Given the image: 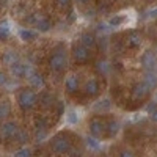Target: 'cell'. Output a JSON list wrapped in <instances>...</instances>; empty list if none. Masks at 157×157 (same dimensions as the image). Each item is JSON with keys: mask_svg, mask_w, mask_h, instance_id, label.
<instances>
[{"mask_svg": "<svg viewBox=\"0 0 157 157\" xmlns=\"http://www.w3.org/2000/svg\"><path fill=\"white\" fill-rule=\"evenodd\" d=\"M66 63H68V57H66V49H64L63 44H58L52 55L49 58V68L54 71V72H61L64 68H66Z\"/></svg>", "mask_w": 157, "mask_h": 157, "instance_id": "1", "label": "cell"}, {"mask_svg": "<svg viewBox=\"0 0 157 157\" xmlns=\"http://www.w3.org/2000/svg\"><path fill=\"white\" fill-rule=\"evenodd\" d=\"M39 98L33 88H22L17 93V104L22 110H32L36 107Z\"/></svg>", "mask_w": 157, "mask_h": 157, "instance_id": "2", "label": "cell"}, {"mask_svg": "<svg viewBox=\"0 0 157 157\" xmlns=\"http://www.w3.org/2000/svg\"><path fill=\"white\" fill-rule=\"evenodd\" d=\"M50 149H52L54 154L63 155V154H68L72 149V143H71V140L66 135L58 134V135L54 137V140L50 141Z\"/></svg>", "mask_w": 157, "mask_h": 157, "instance_id": "3", "label": "cell"}, {"mask_svg": "<svg viewBox=\"0 0 157 157\" xmlns=\"http://www.w3.org/2000/svg\"><path fill=\"white\" fill-rule=\"evenodd\" d=\"M19 126L16 121H11V120H6L2 123V126H0V137H2L3 140H11L14 138L19 132Z\"/></svg>", "mask_w": 157, "mask_h": 157, "instance_id": "4", "label": "cell"}, {"mask_svg": "<svg viewBox=\"0 0 157 157\" xmlns=\"http://www.w3.org/2000/svg\"><path fill=\"white\" fill-rule=\"evenodd\" d=\"M140 66L145 71H154L157 66V55L154 50H145L140 57Z\"/></svg>", "mask_w": 157, "mask_h": 157, "instance_id": "5", "label": "cell"}, {"mask_svg": "<svg viewBox=\"0 0 157 157\" xmlns=\"http://www.w3.org/2000/svg\"><path fill=\"white\" fill-rule=\"evenodd\" d=\"M130 94H132V98H134L135 101H145V99H148L149 94H151V88L141 80V82H137V83L132 86V90H130Z\"/></svg>", "mask_w": 157, "mask_h": 157, "instance_id": "6", "label": "cell"}, {"mask_svg": "<svg viewBox=\"0 0 157 157\" xmlns=\"http://www.w3.org/2000/svg\"><path fill=\"white\" fill-rule=\"evenodd\" d=\"M90 52H91V50H88V49H86L85 46H82L80 43L75 44V46L72 47V57H74L75 63H78V64L86 63V61L90 60Z\"/></svg>", "mask_w": 157, "mask_h": 157, "instance_id": "7", "label": "cell"}, {"mask_svg": "<svg viewBox=\"0 0 157 157\" xmlns=\"http://www.w3.org/2000/svg\"><path fill=\"white\" fill-rule=\"evenodd\" d=\"M29 80V83H30V86L33 88V90H43L44 86H46V82H44V77L39 74L36 69H30V72L27 74V77H25Z\"/></svg>", "mask_w": 157, "mask_h": 157, "instance_id": "8", "label": "cell"}, {"mask_svg": "<svg viewBox=\"0 0 157 157\" xmlns=\"http://www.w3.org/2000/svg\"><path fill=\"white\" fill-rule=\"evenodd\" d=\"M88 132H90L91 137L99 138L104 132H105V123L102 120H99V118H93V120L88 123Z\"/></svg>", "mask_w": 157, "mask_h": 157, "instance_id": "9", "label": "cell"}, {"mask_svg": "<svg viewBox=\"0 0 157 157\" xmlns=\"http://www.w3.org/2000/svg\"><path fill=\"white\" fill-rule=\"evenodd\" d=\"M32 22L35 25V29L38 32H41V33H46V32H49L52 29L50 19L47 16H44V14H35V17L32 19Z\"/></svg>", "mask_w": 157, "mask_h": 157, "instance_id": "10", "label": "cell"}, {"mask_svg": "<svg viewBox=\"0 0 157 157\" xmlns=\"http://www.w3.org/2000/svg\"><path fill=\"white\" fill-rule=\"evenodd\" d=\"M83 91L86 96H98L101 93V85H99V80L98 78H88L83 85Z\"/></svg>", "mask_w": 157, "mask_h": 157, "instance_id": "11", "label": "cell"}, {"mask_svg": "<svg viewBox=\"0 0 157 157\" xmlns=\"http://www.w3.org/2000/svg\"><path fill=\"white\" fill-rule=\"evenodd\" d=\"M78 86H80V83H78L77 75H74V74H68L66 77H64V90H66L69 94L77 93V91H78Z\"/></svg>", "mask_w": 157, "mask_h": 157, "instance_id": "12", "label": "cell"}, {"mask_svg": "<svg viewBox=\"0 0 157 157\" xmlns=\"http://www.w3.org/2000/svg\"><path fill=\"white\" fill-rule=\"evenodd\" d=\"M141 43H143V35H141V32H138V30H132V32L127 35V38H126V44H127L129 47H132V49L140 47Z\"/></svg>", "mask_w": 157, "mask_h": 157, "instance_id": "13", "label": "cell"}, {"mask_svg": "<svg viewBox=\"0 0 157 157\" xmlns=\"http://www.w3.org/2000/svg\"><path fill=\"white\" fill-rule=\"evenodd\" d=\"M11 68V74L14 75V77H19V78H25L27 77V74L30 72V69H32V66H29V64H24V63H21V61H17V63H14L13 66H10Z\"/></svg>", "mask_w": 157, "mask_h": 157, "instance_id": "14", "label": "cell"}, {"mask_svg": "<svg viewBox=\"0 0 157 157\" xmlns=\"http://www.w3.org/2000/svg\"><path fill=\"white\" fill-rule=\"evenodd\" d=\"M80 44L85 46L88 50H91V49H94V47H96L98 41H96V38L91 35L90 32H85V33L80 35Z\"/></svg>", "mask_w": 157, "mask_h": 157, "instance_id": "15", "label": "cell"}, {"mask_svg": "<svg viewBox=\"0 0 157 157\" xmlns=\"http://www.w3.org/2000/svg\"><path fill=\"white\" fill-rule=\"evenodd\" d=\"M120 123H118L116 120H109L105 123V132L110 135V137H116L118 132H120Z\"/></svg>", "mask_w": 157, "mask_h": 157, "instance_id": "16", "label": "cell"}, {"mask_svg": "<svg viewBox=\"0 0 157 157\" xmlns=\"http://www.w3.org/2000/svg\"><path fill=\"white\" fill-rule=\"evenodd\" d=\"M11 115V105L8 101H0V121H6V118Z\"/></svg>", "mask_w": 157, "mask_h": 157, "instance_id": "17", "label": "cell"}, {"mask_svg": "<svg viewBox=\"0 0 157 157\" xmlns=\"http://www.w3.org/2000/svg\"><path fill=\"white\" fill-rule=\"evenodd\" d=\"M17 33H19L21 41H24V43H29V41H32V39L36 38V33L32 29H21Z\"/></svg>", "mask_w": 157, "mask_h": 157, "instance_id": "18", "label": "cell"}, {"mask_svg": "<svg viewBox=\"0 0 157 157\" xmlns=\"http://www.w3.org/2000/svg\"><path fill=\"white\" fill-rule=\"evenodd\" d=\"M143 82H145L151 90H154V88L157 86V74H154V71H146Z\"/></svg>", "mask_w": 157, "mask_h": 157, "instance_id": "19", "label": "cell"}, {"mask_svg": "<svg viewBox=\"0 0 157 157\" xmlns=\"http://www.w3.org/2000/svg\"><path fill=\"white\" fill-rule=\"evenodd\" d=\"M39 102H41V105L44 109H50V107L55 105L54 104V96H52L50 93H43L41 98H39Z\"/></svg>", "mask_w": 157, "mask_h": 157, "instance_id": "20", "label": "cell"}, {"mask_svg": "<svg viewBox=\"0 0 157 157\" xmlns=\"http://www.w3.org/2000/svg\"><path fill=\"white\" fill-rule=\"evenodd\" d=\"M85 145H86V148L90 149V151H98L99 148H101V141L96 138V137H88L86 138V141H85Z\"/></svg>", "mask_w": 157, "mask_h": 157, "instance_id": "21", "label": "cell"}, {"mask_svg": "<svg viewBox=\"0 0 157 157\" xmlns=\"http://www.w3.org/2000/svg\"><path fill=\"white\" fill-rule=\"evenodd\" d=\"M2 60H3V63L6 64V66H13L14 63H17V55L13 54V52H5V54L2 55Z\"/></svg>", "mask_w": 157, "mask_h": 157, "instance_id": "22", "label": "cell"}, {"mask_svg": "<svg viewBox=\"0 0 157 157\" xmlns=\"http://www.w3.org/2000/svg\"><path fill=\"white\" fill-rule=\"evenodd\" d=\"M124 22H126V16H123V14H118V16H113L109 19L110 27H121V25H124Z\"/></svg>", "mask_w": 157, "mask_h": 157, "instance_id": "23", "label": "cell"}, {"mask_svg": "<svg viewBox=\"0 0 157 157\" xmlns=\"http://www.w3.org/2000/svg\"><path fill=\"white\" fill-rule=\"evenodd\" d=\"M14 157H32V149L29 146H22L14 152Z\"/></svg>", "mask_w": 157, "mask_h": 157, "instance_id": "24", "label": "cell"}, {"mask_svg": "<svg viewBox=\"0 0 157 157\" xmlns=\"http://www.w3.org/2000/svg\"><path fill=\"white\" fill-rule=\"evenodd\" d=\"M148 116L152 123H157V104H152L148 107Z\"/></svg>", "mask_w": 157, "mask_h": 157, "instance_id": "25", "label": "cell"}, {"mask_svg": "<svg viewBox=\"0 0 157 157\" xmlns=\"http://www.w3.org/2000/svg\"><path fill=\"white\" fill-rule=\"evenodd\" d=\"M78 120H80V118L77 116L75 112H69V113H66V121H68L69 124H77Z\"/></svg>", "mask_w": 157, "mask_h": 157, "instance_id": "26", "label": "cell"}, {"mask_svg": "<svg viewBox=\"0 0 157 157\" xmlns=\"http://www.w3.org/2000/svg\"><path fill=\"white\" fill-rule=\"evenodd\" d=\"M14 140L19 141V143H25V141H29V134H27V132H24V130L21 129L19 132H17V135L14 137Z\"/></svg>", "mask_w": 157, "mask_h": 157, "instance_id": "27", "label": "cell"}, {"mask_svg": "<svg viewBox=\"0 0 157 157\" xmlns=\"http://www.w3.org/2000/svg\"><path fill=\"white\" fill-rule=\"evenodd\" d=\"M55 2H57V6L60 10H68L72 3V0H55Z\"/></svg>", "mask_w": 157, "mask_h": 157, "instance_id": "28", "label": "cell"}, {"mask_svg": "<svg viewBox=\"0 0 157 157\" xmlns=\"http://www.w3.org/2000/svg\"><path fill=\"white\" fill-rule=\"evenodd\" d=\"M35 124H36V130H47V121L44 120V118H43V120H41V118H38Z\"/></svg>", "mask_w": 157, "mask_h": 157, "instance_id": "29", "label": "cell"}, {"mask_svg": "<svg viewBox=\"0 0 157 157\" xmlns=\"http://www.w3.org/2000/svg\"><path fill=\"white\" fill-rule=\"evenodd\" d=\"M10 36V29L6 27V25H0V41L2 39H6Z\"/></svg>", "mask_w": 157, "mask_h": 157, "instance_id": "30", "label": "cell"}, {"mask_svg": "<svg viewBox=\"0 0 157 157\" xmlns=\"http://www.w3.org/2000/svg\"><path fill=\"white\" fill-rule=\"evenodd\" d=\"M8 83V74L5 71H0V86H5Z\"/></svg>", "mask_w": 157, "mask_h": 157, "instance_id": "31", "label": "cell"}, {"mask_svg": "<svg viewBox=\"0 0 157 157\" xmlns=\"http://www.w3.org/2000/svg\"><path fill=\"white\" fill-rule=\"evenodd\" d=\"M120 157H135L134 151H130V149H123L120 152Z\"/></svg>", "mask_w": 157, "mask_h": 157, "instance_id": "32", "label": "cell"}, {"mask_svg": "<svg viewBox=\"0 0 157 157\" xmlns=\"http://www.w3.org/2000/svg\"><path fill=\"white\" fill-rule=\"evenodd\" d=\"M74 2H75V3H78V5H86V3L90 2V0H74Z\"/></svg>", "mask_w": 157, "mask_h": 157, "instance_id": "33", "label": "cell"}, {"mask_svg": "<svg viewBox=\"0 0 157 157\" xmlns=\"http://www.w3.org/2000/svg\"><path fill=\"white\" fill-rule=\"evenodd\" d=\"M154 52H155V55H157V44H155V49H154Z\"/></svg>", "mask_w": 157, "mask_h": 157, "instance_id": "34", "label": "cell"}]
</instances>
